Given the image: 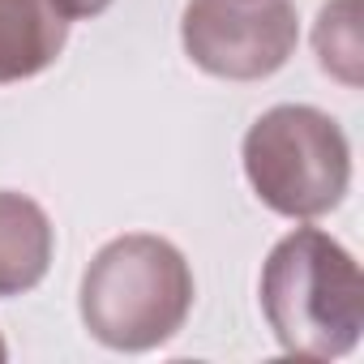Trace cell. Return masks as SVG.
Here are the masks:
<instances>
[{"label": "cell", "instance_id": "cell-1", "mask_svg": "<svg viewBox=\"0 0 364 364\" xmlns=\"http://www.w3.org/2000/svg\"><path fill=\"white\" fill-rule=\"evenodd\" d=\"M262 313L287 355L338 360L364 330V279L355 257L321 228L287 232L262 266Z\"/></svg>", "mask_w": 364, "mask_h": 364}, {"label": "cell", "instance_id": "cell-2", "mask_svg": "<svg viewBox=\"0 0 364 364\" xmlns=\"http://www.w3.org/2000/svg\"><path fill=\"white\" fill-rule=\"evenodd\" d=\"M77 309L95 343L112 351H154L189 321L193 270L171 240L129 232L90 257Z\"/></svg>", "mask_w": 364, "mask_h": 364}, {"label": "cell", "instance_id": "cell-3", "mask_svg": "<svg viewBox=\"0 0 364 364\" xmlns=\"http://www.w3.org/2000/svg\"><path fill=\"white\" fill-rule=\"evenodd\" d=\"M245 176L257 202L309 223L343 206L351 189V146L334 116L309 103H279L245 133Z\"/></svg>", "mask_w": 364, "mask_h": 364}, {"label": "cell", "instance_id": "cell-4", "mask_svg": "<svg viewBox=\"0 0 364 364\" xmlns=\"http://www.w3.org/2000/svg\"><path fill=\"white\" fill-rule=\"evenodd\" d=\"M180 43L210 77L262 82L291 60L300 18L291 0H189Z\"/></svg>", "mask_w": 364, "mask_h": 364}, {"label": "cell", "instance_id": "cell-5", "mask_svg": "<svg viewBox=\"0 0 364 364\" xmlns=\"http://www.w3.org/2000/svg\"><path fill=\"white\" fill-rule=\"evenodd\" d=\"M56 228L48 210L14 189H0V296L35 291L52 266Z\"/></svg>", "mask_w": 364, "mask_h": 364}, {"label": "cell", "instance_id": "cell-6", "mask_svg": "<svg viewBox=\"0 0 364 364\" xmlns=\"http://www.w3.org/2000/svg\"><path fill=\"white\" fill-rule=\"evenodd\" d=\"M69 43V18L52 0H0V86L39 77Z\"/></svg>", "mask_w": 364, "mask_h": 364}, {"label": "cell", "instance_id": "cell-7", "mask_svg": "<svg viewBox=\"0 0 364 364\" xmlns=\"http://www.w3.org/2000/svg\"><path fill=\"white\" fill-rule=\"evenodd\" d=\"M317 60L347 86H360V26H355V0H330L317 18Z\"/></svg>", "mask_w": 364, "mask_h": 364}, {"label": "cell", "instance_id": "cell-8", "mask_svg": "<svg viewBox=\"0 0 364 364\" xmlns=\"http://www.w3.org/2000/svg\"><path fill=\"white\" fill-rule=\"evenodd\" d=\"M52 5H56L69 22H86V18H99L103 9H112V0H52Z\"/></svg>", "mask_w": 364, "mask_h": 364}, {"label": "cell", "instance_id": "cell-9", "mask_svg": "<svg viewBox=\"0 0 364 364\" xmlns=\"http://www.w3.org/2000/svg\"><path fill=\"white\" fill-rule=\"evenodd\" d=\"M9 360V347H5V338H0V364H5Z\"/></svg>", "mask_w": 364, "mask_h": 364}]
</instances>
